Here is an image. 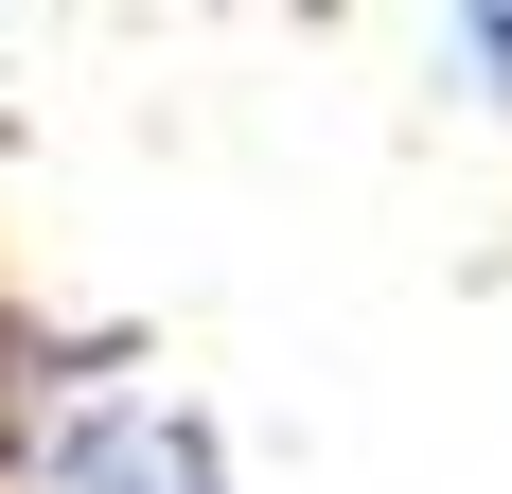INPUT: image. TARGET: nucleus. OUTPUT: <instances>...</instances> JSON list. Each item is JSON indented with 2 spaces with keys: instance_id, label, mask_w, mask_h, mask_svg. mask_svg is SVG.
Wrapping results in <instances>:
<instances>
[{
  "instance_id": "f257e3e1",
  "label": "nucleus",
  "mask_w": 512,
  "mask_h": 494,
  "mask_svg": "<svg viewBox=\"0 0 512 494\" xmlns=\"http://www.w3.org/2000/svg\"><path fill=\"white\" fill-rule=\"evenodd\" d=\"M18 494H230V442L177 389H71L18 459Z\"/></svg>"
},
{
  "instance_id": "f03ea898",
  "label": "nucleus",
  "mask_w": 512,
  "mask_h": 494,
  "mask_svg": "<svg viewBox=\"0 0 512 494\" xmlns=\"http://www.w3.org/2000/svg\"><path fill=\"white\" fill-rule=\"evenodd\" d=\"M442 53H460L477 106H512V0H442Z\"/></svg>"
}]
</instances>
